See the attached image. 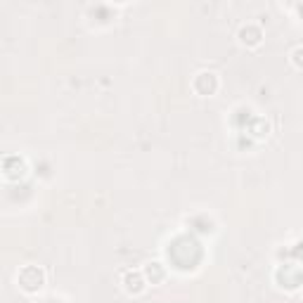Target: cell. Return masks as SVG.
Returning <instances> with one entry per match:
<instances>
[{
    "label": "cell",
    "instance_id": "cell-1",
    "mask_svg": "<svg viewBox=\"0 0 303 303\" xmlns=\"http://www.w3.org/2000/svg\"><path fill=\"white\" fill-rule=\"evenodd\" d=\"M124 282H125V289H128V291H133V294L143 291V280H140V275H138V272H128Z\"/></svg>",
    "mask_w": 303,
    "mask_h": 303
}]
</instances>
